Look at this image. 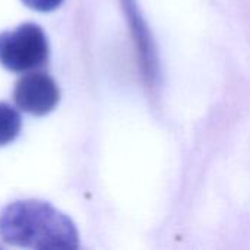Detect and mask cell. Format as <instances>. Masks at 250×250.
<instances>
[{"mask_svg":"<svg viewBox=\"0 0 250 250\" xmlns=\"http://www.w3.org/2000/svg\"><path fill=\"white\" fill-rule=\"evenodd\" d=\"M0 236L13 246L76 249L79 236L72 220L47 202L18 201L0 214Z\"/></svg>","mask_w":250,"mask_h":250,"instance_id":"6da1fadb","label":"cell"},{"mask_svg":"<svg viewBox=\"0 0 250 250\" xmlns=\"http://www.w3.org/2000/svg\"><path fill=\"white\" fill-rule=\"evenodd\" d=\"M123 3H125V9L127 13V19L130 22L132 32L136 38L144 75L148 79V82L154 85L158 78V59H157L152 37L149 34V29L145 25V21L141 15L136 0H123Z\"/></svg>","mask_w":250,"mask_h":250,"instance_id":"277c9868","label":"cell"},{"mask_svg":"<svg viewBox=\"0 0 250 250\" xmlns=\"http://www.w3.org/2000/svg\"><path fill=\"white\" fill-rule=\"evenodd\" d=\"M59 86L54 79L44 72H29L21 76L13 89V101L19 110L44 116L59 103Z\"/></svg>","mask_w":250,"mask_h":250,"instance_id":"3957f363","label":"cell"},{"mask_svg":"<svg viewBox=\"0 0 250 250\" xmlns=\"http://www.w3.org/2000/svg\"><path fill=\"white\" fill-rule=\"evenodd\" d=\"M48 53L47 37L37 23H22L0 34V63L10 72L35 70L47 63Z\"/></svg>","mask_w":250,"mask_h":250,"instance_id":"7a4b0ae2","label":"cell"},{"mask_svg":"<svg viewBox=\"0 0 250 250\" xmlns=\"http://www.w3.org/2000/svg\"><path fill=\"white\" fill-rule=\"evenodd\" d=\"M28 7L38 10V12H50L57 9L63 0H22Z\"/></svg>","mask_w":250,"mask_h":250,"instance_id":"8992f818","label":"cell"},{"mask_svg":"<svg viewBox=\"0 0 250 250\" xmlns=\"http://www.w3.org/2000/svg\"><path fill=\"white\" fill-rule=\"evenodd\" d=\"M21 130L19 113L6 103H0V146L12 142Z\"/></svg>","mask_w":250,"mask_h":250,"instance_id":"5b68a950","label":"cell"}]
</instances>
